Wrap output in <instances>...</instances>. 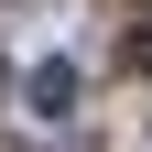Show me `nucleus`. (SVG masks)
Wrapping results in <instances>:
<instances>
[{
  "instance_id": "1",
  "label": "nucleus",
  "mask_w": 152,
  "mask_h": 152,
  "mask_svg": "<svg viewBox=\"0 0 152 152\" xmlns=\"http://www.w3.org/2000/svg\"><path fill=\"white\" fill-rule=\"evenodd\" d=\"M22 109H33V120H65V109H76V65H65V54L22 76Z\"/></svg>"
},
{
  "instance_id": "2",
  "label": "nucleus",
  "mask_w": 152,
  "mask_h": 152,
  "mask_svg": "<svg viewBox=\"0 0 152 152\" xmlns=\"http://www.w3.org/2000/svg\"><path fill=\"white\" fill-rule=\"evenodd\" d=\"M130 65H141V76H152V22H141V33H130Z\"/></svg>"
},
{
  "instance_id": "3",
  "label": "nucleus",
  "mask_w": 152,
  "mask_h": 152,
  "mask_svg": "<svg viewBox=\"0 0 152 152\" xmlns=\"http://www.w3.org/2000/svg\"><path fill=\"white\" fill-rule=\"evenodd\" d=\"M0 87H11V76H0Z\"/></svg>"
}]
</instances>
